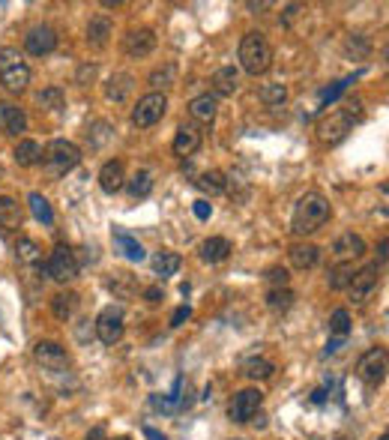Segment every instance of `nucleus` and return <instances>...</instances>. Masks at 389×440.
I'll list each match as a JSON object with an SVG mask.
<instances>
[{
    "instance_id": "obj_20",
    "label": "nucleus",
    "mask_w": 389,
    "mask_h": 440,
    "mask_svg": "<svg viewBox=\"0 0 389 440\" xmlns=\"http://www.w3.org/2000/svg\"><path fill=\"white\" fill-rule=\"evenodd\" d=\"M198 251H201L204 264H222V260H228L234 246H231L228 237H210V240L201 242V249H198Z\"/></svg>"
},
{
    "instance_id": "obj_40",
    "label": "nucleus",
    "mask_w": 389,
    "mask_h": 440,
    "mask_svg": "<svg viewBox=\"0 0 389 440\" xmlns=\"http://www.w3.org/2000/svg\"><path fill=\"white\" fill-rule=\"evenodd\" d=\"M111 138H114V126L105 123V120H96V123L87 129V141L93 144V147H102V144H108Z\"/></svg>"
},
{
    "instance_id": "obj_29",
    "label": "nucleus",
    "mask_w": 389,
    "mask_h": 440,
    "mask_svg": "<svg viewBox=\"0 0 389 440\" xmlns=\"http://www.w3.org/2000/svg\"><path fill=\"white\" fill-rule=\"evenodd\" d=\"M150 84H153V93H165V87H174L177 84V63H162L159 69L150 72Z\"/></svg>"
},
{
    "instance_id": "obj_46",
    "label": "nucleus",
    "mask_w": 389,
    "mask_h": 440,
    "mask_svg": "<svg viewBox=\"0 0 389 440\" xmlns=\"http://www.w3.org/2000/svg\"><path fill=\"white\" fill-rule=\"evenodd\" d=\"M189 318H192V305H180V309L171 314V327H183Z\"/></svg>"
},
{
    "instance_id": "obj_15",
    "label": "nucleus",
    "mask_w": 389,
    "mask_h": 440,
    "mask_svg": "<svg viewBox=\"0 0 389 440\" xmlns=\"http://www.w3.org/2000/svg\"><path fill=\"white\" fill-rule=\"evenodd\" d=\"M204 141V132L198 123H183L174 135V144H171V150H174V156L180 159H189L192 153H198V147H201Z\"/></svg>"
},
{
    "instance_id": "obj_54",
    "label": "nucleus",
    "mask_w": 389,
    "mask_h": 440,
    "mask_svg": "<svg viewBox=\"0 0 389 440\" xmlns=\"http://www.w3.org/2000/svg\"><path fill=\"white\" fill-rule=\"evenodd\" d=\"M111 440H129V437H111Z\"/></svg>"
},
{
    "instance_id": "obj_35",
    "label": "nucleus",
    "mask_w": 389,
    "mask_h": 440,
    "mask_svg": "<svg viewBox=\"0 0 389 440\" xmlns=\"http://www.w3.org/2000/svg\"><path fill=\"white\" fill-rule=\"evenodd\" d=\"M27 204H30V213H33V219H36V222H42V224H54V210H51V204H48V198H45V195L30 192V198H27Z\"/></svg>"
},
{
    "instance_id": "obj_27",
    "label": "nucleus",
    "mask_w": 389,
    "mask_h": 440,
    "mask_svg": "<svg viewBox=\"0 0 389 440\" xmlns=\"http://www.w3.org/2000/svg\"><path fill=\"white\" fill-rule=\"evenodd\" d=\"M213 87H216V93H213V96H234V93H237V87H240V72L234 69V66L216 69Z\"/></svg>"
},
{
    "instance_id": "obj_22",
    "label": "nucleus",
    "mask_w": 389,
    "mask_h": 440,
    "mask_svg": "<svg viewBox=\"0 0 389 440\" xmlns=\"http://www.w3.org/2000/svg\"><path fill=\"white\" fill-rule=\"evenodd\" d=\"M195 189L198 192H204V195H222L225 189H228V174L219 168H210V171H204V174H198L195 177Z\"/></svg>"
},
{
    "instance_id": "obj_14",
    "label": "nucleus",
    "mask_w": 389,
    "mask_h": 440,
    "mask_svg": "<svg viewBox=\"0 0 389 440\" xmlns=\"http://www.w3.org/2000/svg\"><path fill=\"white\" fill-rule=\"evenodd\" d=\"M156 48V33L150 27H138V30H129L123 36V54L126 57H147Z\"/></svg>"
},
{
    "instance_id": "obj_13",
    "label": "nucleus",
    "mask_w": 389,
    "mask_h": 440,
    "mask_svg": "<svg viewBox=\"0 0 389 440\" xmlns=\"http://www.w3.org/2000/svg\"><path fill=\"white\" fill-rule=\"evenodd\" d=\"M33 356H36V363L42 368H48V372H63V368L69 365L66 347L57 345V341H36Z\"/></svg>"
},
{
    "instance_id": "obj_4",
    "label": "nucleus",
    "mask_w": 389,
    "mask_h": 440,
    "mask_svg": "<svg viewBox=\"0 0 389 440\" xmlns=\"http://www.w3.org/2000/svg\"><path fill=\"white\" fill-rule=\"evenodd\" d=\"M42 159H45V168H48L54 177H60V174H69L72 168H78L81 150H78V144H72L66 138H54L48 147L42 150Z\"/></svg>"
},
{
    "instance_id": "obj_23",
    "label": "nucleus",
    "mask_w": 389,
    "mask_h": 440,
    "mask_svg": "<svg viewBox=\"0 0 389 440\" xmlns=\"http://www.w3.org/2000/svg\"><path fill=\"white\" fill-rule=\"evenodd\" d=\"M21 222H24L21 204H18L15 198H9V195H0V228L18 231V228H21Z\"/></svg>"
},
{
    "instance_id": "obj_11",
    "label": "nucleus",
    "mask_w": 389,
    "mask_h": 440,
    "mask_svg": "<svg viewBox=\"0 0 389 440\" xmlns=\"http://www.w3.org/2000/svg\"><path fill=\"white\" fill-rule=\"evenodd\" d=\"M24 48L33 57H42V54H51L57 48V30L51 24H33L30 30L24 33Z\"/></svg>"
},
{
    "instance_id": "obj_49",
    "label": "nucleus",
    "mask_w": 389,
    "mask_h": 440,
    "mask_svg": "<svg viewBox=\"0 0 389 440\" xmlns=\"http://www.w3.org/2000/svg\"><path fill=\"white\" fill-rule=\"evenodd\" d=\"M84 440H108V437H105V425H93V428H90L87 434H84Z\"/></svg>"
},
{
    "instance_id": "obj_26",
    "label": "nucleus",
    "mask_w": 389,
    "mask_h": 440,
    "mask_svg": "<svg viewBox=\"0 0 389 440\" xmlns=\"http://www.w3.org/2000/svg\"><path fill=\"white\" fill-rule=\"evenodd\" d=\"M150 267H153V273H156V276L168 278V276H177L180 273L183 258H180L177 251H156V255L150 258Z\"/></svg>"
},
{
    "instance_id": "obj_47",
    "label": "nucleus",
    "mask_w": 389,
    "mask_h": 440,
    "mask_svg": "<svg viewBox=\"0 0 389 440\" xmlns=\"http://www.w3.org/2000/svg\"><path fill=\"white\" fill-rule=\"evenodd\" d=\"M144 300H147L150 305H159L162 300H165V291H162L159 285H153V287H147V291H144Z\"/></svg>"
},
{
    "instance_id": "obj_55",
    "label": "nucleus",
    "mask_w": 389,
    "mask_h": 440,
    "mask_svg": "<svg viewBox=\"0 0 389 440\" xmlns=\"http://www.w3.org/2000/svg\"><path fill=\"white\" fill-rule=\"evenodd\" d=\"M381 440H389V437H386V434H381Z\"/></svg>"
},
{
    "instance_id": "obj_6",
    "label": "nucleus",
    "mask_w": 389,
    "mask_h": 440,
    "mask_svg": "<svg viewBox=\"0 0 389 440\" xmlns=\"http://www.w3.org/2000/svg\"><path fill=\"white\" fill-rule=\"evenodd\" d=\"M386 368H389V354H386V347H372V350H366V354L359 356V363H357V377H359L363 383H368V386H377V383H383Z\"/></svg>"
},
{
    "instance_id": "obj_43",
    "label": "nucleus",
    "mask_w": 389,
    "mask_h": 440,
    "mask_svg": "<svg viewBox=\"0 0 389 440\" xmlns=\"http://www.w3.org/2000/svg\"><path fill=\"white\" fill-rule=\"evenodd\" d=\"M264 282H267L269 287H287L291 276H287V269H285V267H269V269H267V276H264Z\"/></svg>"
},
{
    "instance_id": "obj_28",
    "label": "nucleus",
    "mask_w": 389,
    "mask_h": 440,
    "mask_svg": "<svg viewBox=\"0 0 389 440\" xmlns=\"http://www.w3.org/2000/svg\"><path fill=\"white\" fill-rule=\"evenodd\" d=\"M114 242H117V249H120L123 255L132 260V264H141V260L147 258V255H144V246H141V242L132 237L129 231H123V228H114Z\"/></svg>"
},
{
    "instance_id": "obj_16",
    "label": "nucleus",
    "mask_w": 389,
    "mask_h": 440,
    "mask_svg": "<svg viewBox=\"0 0 389 440\" xmlns=\"http://www.w3.org/2000/svg\"><path fill=\"white\" fill-rule=\"evenodd\" d=\"M363 255H366V240L359 237V233H354V231L341 233V237L332 242V258H336L339 264H350V260H357Z\"/></svg>"
},
{
    "instance_id": "obj_10",
    "label": "nucleus",
    "mask_w": 389,
    "mask_h": 440,
    "mask_svg": "<svg viewBox=\"0 0 389 440\" xmlns=\"http://www.w3.org/2000/svg\"><path fill=\"white\" fill-rule=\"evenodd\" d=\"M96 336L102 345H117L126 332V323H123V305H105L96 318Z\"/></svg>"
},
{
    "instance_id": "obj_8",
    "label": "nucleus",
    "mask_w": 389,
    "mask_h": 440,
    "mask_svg": "<svg viewBox=\"0 0 389 440\" xmlns=\"http://www.w3.org/2000/svg\"><path fill=\"white\" fill-rule=\"evenodd\" d=\"M45 269H48V276L54 278V282H60V285H66L72 282V278L78 276V258H75V251H72L69 246H54L51 249V255H48V264H45Z\"/></svg>"
},
{
    "instance_id": "obj_41",
    "label": "nucleus",
    "mask_w": 389,
    "mask_h": 440,
    "mask_svg": "<svg viewBox=\"0 0 389 440\" xmlns=\"http://www.w3.org/2000/svg\"><path fill=\"white\" fill-rule=\"evenodd\" d=\"M330 332H332L336 338H348V332H350V312H348V309H336V312H332Z\"/></svg>"
},
{
    "instance_id": "obj_52",
    "label": "nucleus",
    "mask_w": 389,
    "mask_h": 440,
    "mask_svg": "<svg viewBox=\"0 0 389 440\" xmlns=\"http://www.w3.org/2000/svg\"><path fill=\"white\" fill-rule=\"evenodd\" d=\"M312 401L314 404H323V401H327V390H314L312 392Z\"/></svg>"
},
{
    "instance_id": "obj_19",
    "label": "nucleus",
    "mask_w": 389,
    "mask_h": 440,
    "mask_svg": "<svg viewBox=\"0 0 389 440\" xmlns=\"http://www.w3.org/2000/svg\"><path fill=\"white\" fill-rule=\"evenodd\" d=\"M132 90H135V78L129 72H114L105 84V99L108 102H126Z\"/></svg>"
},
{
    "instance_id": "obj_12",
    "label": "nucleus",
    "mask_w": 389,
    "mask_h": 440,
    "mask_svg": "<svg viewBox=\"0 0 389 440\" xmlns=\"http://www.w3.org/2000/svg\"><path fill=\"white\" fill-rule=\"evenodd\" d=\"M377 278H381V267H377V264H368L363 269H357L354 278H350V285H348L350 300H354V303H366L368 294L377 287Z\"/></svg>"
},
{
    "instance_id": "obj_37",
    "label": "nucleus",
    "mask_w": 389,
    "mask_h": 440,
    "mask_svg": "<svg viewBox=\"0 0 389 440\" xmlns=\"http://www.w3.org/2000/svg\"><path fill=\"white\" fill-rule=\"evenodd\" d=\"M36 105L45 108V111H57V108H63V90L60 87H42L39 93H36Z\"/></svg>"
},
{
    "instance_id": "obj_25",
    "label": "nucleus",
    "mask_w": 389,
    "mask_h": 440,
    "mask_svg": "<svg viewBox=\"0 0 389 440\" xmlns=\"http://www.w3.org/2000/svg\"><path fill=\"white\" fill-rule=\"evenodd\" d=\"M287 258H291V264L296 269H312V267H318V260H321V249L314 246V242H296V246H291V251H287Z\"/></svg>"
},
{
    "instance_id": "obj_45",
    "label": "nucleus",
    "mask_w": 389,
    "mask_h": 440,
    "mask_svg": "<svg viewBox=\"0 0 389 440\" xmlns=\"http://www.w3.org/2000/svg\"><path fill=\"white\" fill-rule=\"evenodd\" d=\"M192 213H195L201 222H207V219L213 216V204L207 201V198H201V201H195V204H192Z\"/></svg>"
},
{
    "instance_id": "obj_38",
    "label": "nucleus",
    "mask_w": 389,
    "mask_h": 440,
    "mask_svg": "<svg viewBox=\"0 0 389 440\" xmlns=\"http://www.w3.org/2000/svg\"><path fill=\"white\" fill-rule=\"evenodd\" d=\"M126 189H129V195L132 198H147L153 192V177H150V171H138L129 183H126Z\"/></svg>"
},
{
    "instance_id": "obj_5",
    "label": "nucleus",
    "mask_w": 389,
    "mask_h": 440,
    "mask_svg": "<svg viewBox=\"0 0 389 440\" xmlns=\"http://www.w3.org/2000/svg\"><path fill=\"white\" fill-rule=\"evenodd\" d=\"M354 123H357L354 111L339 108V111H330L327 117H321L318 126H314V132H318V138L323 144H339V141L348 138V132H354Z\"/></svg>"
},
{
    "instance_id": "obj_1",
    "label": "nucleus",
    "mask_w": 389,
    "mask_h": 440,
    "mask_svg": "<svg viewBox=\"0 0 389 440\" xmlns=\"http://www.w3.org/2000/svg\"><path fill=\"white\" fill-rule=\"evenodd\" d=\"M330 216H332V207H330L327 198H323L321 192H305L300 201H296V207H294L291 228L305 237V233L321 231L323 224L330 222Z\"/></svg>"
},
{
    "instance_id": "obj_21",
    "label": "nucleus",
    "mask_w": 389,
    "mask_h": 440,
    "mask_svg": "<svg viewBox=\"0 0 389 440\" xmlns=\"http://www.w3.org/2000/svg\"><path fill=\"white\" fill-rule=\"evenodd\" d=\"M189 114H192V120H198V123H210V120H216V114H219V99L213 93L195 96L192 102H189Z\"/></svg>"
},
{
    "instance_id": "obj_39",
    "label": "nucleus",
    "mask_w": 389,
    "mask_h": 440,
    "mask_svg": "<svg viewBox=\"0 0 389 440\" xmlns=\"http://www.w3.org/2000/svg\"><path fill=\"white\" fill-rule=\"evenodd\" d=\"M258 99L264 105H269V108H276V105H282L285 99H287V87L285 84H264L258 90Z\"/></svg>"
},
{
    "instance_id": "obj_44",
    "label": "nucleus",
    "mask_w": 389,
    "mask_h": 440,
    "mask_svg": "<svg viewBox=\"0 0 389 440\" xmlns=\"http://www.w3.org/2000/svg\"><path fill=\"white\" fill-rule=\"evenodd\" d=\"M348 84H350V78H348V81H339V84L330 87V90H323V93H321V102H323V105H327V102H336V99L348 90Z\"/></svg>"
},
{
    "instance_id": "obj_24",
    "label": "nucleus",
    "mask_w": 389,
    "mask_h": 440,
    "mask_svg": "<svg viewBox=\"0 0 389 440\" xmlns=\"http://www.w3.org/2000/svg\"><path fill=\"white\" fill-rule=\"evenodd\" d=\"M12 159H15V165H21V168L39 165V162H42V144L30 141V138H21L15 144V150H12Z\"/></svg>"
},
{
    "instance_id": "obj_17",
    "label": "nucleus",
    "mask_w": 389,
    "mask_h": 440,
    "mask_svg": "<svg viewBox=\"0 0 389 440\" xmlns=\"http://www.w3.org/2000/svg\"><path fill=\"white\" fill-rule=\"evenodd\" d=\"M126 186V168L120 159H108L102 168H99V189L105 195H117Z\"/></svg>"
},
{
    "instance_id": "obj_48",
    "label": "nucleus",
    "mask_w": 389,
    "mask_h": 440,
    "mask_svg": "<svg viewBox=\"0 0 389 440\" xmlns=\"http://www.w3.org/2000/svg\"><path fill=\"white\" fill-rule=\"evenodd\" d=\"M96 78V66H93V63H84V66H81L78 69V84H87V81H93Z\"/></svg>"
},
{
    "instance_id": "obj_36",
    "label": "nucleus",
    "mask_w": 389,
    "mask_h": 440,
    "mask_svg": "<svg viewBox=\"0 0 389 440\" xmlns=\"http://www.w3.org/2000/svg\"><path fill=\"white\" fill-rule=\"evenodd\" d=\"M354 264H339V267H332L330 269V276H327V285L332 287V291H348V285H350V278H354Z\"/></svg>"
},
{
    "instance_id": "obj_33",
    "label": "nucleus",
    "mask_w": 389,
    "mask_h": 440,
    "mask_svg": "<svg viewBox=\"0 0 389 440\" xmlns=\"http://www.w3.org/2000/svg\"><path fill=\"white\" fill-rule=\"evenodd\" d=\"M15 258L21 260V264H39L42 260V246L36 240H30V237H18L15 240Z\"/></svg>"
},
{
    "instance_id": "obj_3",
    "label": "nucleus",
    "mask_w": 389,
    "mask_h": 440,
    "mask_svg": "<svg viewBox=\"0 0 389 440\" xmlns=\"http://www.w3.org/2000/svg\"><path fill=\"white\" fill-rule=\"evenodd\" d=\"M0 84L9 93H24L30 84V66L24 63L18 48H0Z\"/></svg>"
},
{
    "instance_id": "obj_30",
    "label": "nucleus",
    "mask_w": 389,
    "mask_h": 440,
    "mask_svg": "<svg viewBox=\"0 0 389 440\" xmlns=\"http://www.w3.org/2000/svg\"><path fill=\"white\" fill-rule=\"evenodd\" d=\"M108 36H111V21H108L105 15H93L87 21V42L96 45V48H102L108 45Z\"/></svg>"
},
{
    "instance_id": "obj_42",
    "label": "nucleus",
    "mask_w": 389,
    "mask_h": 440,
    "mask_svg": "<svg viewBox=\"0 0 389 440\" xmlns=\"http://www.w3.org/2000/svg\"><path fill=\"white\" fill-rule=\"evenodd\" d=\"M108 287H111L117 296H129L135 291V278L129 273H117L114 278H108Z\"/></svg>"
},
{
    "instance_id": "obj_31",
    "label": "nucleus",
    "mask_w": 389,
    "mask_h": 440,
    "mask_svg": "<svg viewBox=\"0 0 389 440\" xmlns=\"http://www.w3.org/2000/svg\"><path fill=\"white\" fill-rule=\"evenodd\" d=\"M75 309H78V294L75 291H63L51 300V312H54L57 321H69L72 314H75Z\"/></svg>"
},
{
    "instance_id": "obj_7",
    "label": "nucleus",
    "mask_w": 389,
    "mask_h": 440,
    "mask_svg": "<svg viewBox=\"0 0 389 440\" xmlns=\"http://www.w3.org/2000/svg\"><path fill=\"white\" fill-rule=\"evenodd\" d=\"M168 111V96L165 93H147L138 99V105L132 108V123L138 129H147V126H156Z\"/></svg>"
},
{
    "instance_id": "obj_53",
    "label": "nucleus",
    "mask_w": 389,
    "mask_h": 440,
    "mask_svg": "<svg viewBox=\"0 0 389 440\" xmlns=\"http://www.w3.org/2000/svg\"><path fill=\"white\" fill-rule=\"evenodd\" d=\"M377 255H381V264L386 260V240H381V246H377Z\"/></svg>"
},
{
    "instance_id": "obj_32",
    "label": "nucleus",
    "mask_w": 389,
    "mask_h": 440,
    "mask_svg": "<svg viewBox=\"0 0 389 440\" xmlns=\"http://www.w3.org/2000/svg\"><path fill=\"white\" fill-rule=\"evenodd\" d=\"M294 300H296V294L291 291V287H269V291H267V309L276 312V314L291 309Z\"/></svg>"
},
{
    "instance_id": "obj_51",
    "label": "nucleus",
    "mask_w": 389,
    "mask_h": 440,
    "mask_svg": "<svg viewBox=\"0 0 389 440\" xmlns=\"http://www.w3.org/2000/svg\"><path fill=\"white\" fill-rule=\"evenodd\" d=\"M345 341L348 338H332L330 345H327V354H336V350H341V347H345Z\"/></svg>"
},
{
    "instance_id": "obj_18",
    "label": "nucleus",
    "mask_w": 389,
    "mask_h": 440,
    "mask_svg": "<svg viewBox=\"0 0 389 440\" xmlns=\"http://www.w3.org/2000/svg\"><path fill=\"white\" fill-rule=\"evenodd\" d=\"M27 129V114L24 108H18L12 102H0V132L12 135V138H18Z\"/></svg>"
},
{
    "instance_id": "obj_2",
    "label": "nucleus",
    "mask_w": 389,
    "mask_h": 440,
    "mask_svg": "<svg viewBox=\"0 0 389 440\" xmlns=\"http://www.w3.org/2000/svg\"><path fill=\"white\" fill-rule=\"evenodd\" d=\"M240 66L249 72V75H264V72L273 66V45L267 42L264 33L249 30L240 39Z\"/></svg>"
},
{
    "instance_id": "obj_34",
    "label": "nucleus",
    "mask_w": 389,
    "mask_h": 440,
    "mask_svg": "<svg viewBox=\"0 0 389 440\" xmlns=\"http://www.w3.org/2000/svg\"><path fill=\"white\" fill-rule=\"evenodd\" d=\"M273 372H276V365L264 356H252L243 363V374H246L249 381H267V377H273Z\"/></svg>"
},
{
    "instance_id": "obj_50",
    "label": "nucleus",
    "mask_w": 389,
    "mask_h": 440,
    "mask_svg": "<svg viewBox=\"0 0 389 440\" xmlns=\"http://www.w3.org/2000/svg\"><path fill=\"white\" fill-rule=\"evenodd\" d=\"M144 437H147V440H168L165 434H162V431H156L153 425H144Z\"/></svg>"
},
{
    "instance_id": "obj_9",
    "label": "nucleus",
    "mask_w": 389,
    "mask_h": 440,
    "mask_svg": "<svg viewBox=\"0 0 389 440\" xmlns=\"http://www.w3.org/2000/svg\"><path fill=\"white\" fill-rule=\"evenodd\" d=\"M260 404H264V392L258 390V386H246V390H240L237 395H234V401L228 404V417L231 422H249L258 417Z\"/></svg>"
}]
</instances>
